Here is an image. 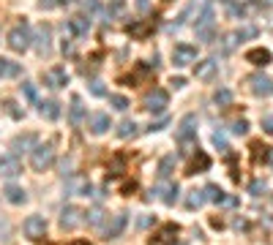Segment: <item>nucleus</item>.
Here are the masks:
<instances>
[{
    "label": "nucleus",
    "instance_id": "1",
    "mask_svg": "<svg viewBox=\"0 0 273 245\" xmlns=\"http://www.w3.org/2000/svg\"><path fill=\"white\" fill-rule=\"evenodd\" d=\"M55 161V145L47 142V145H36V150L30 153V166L36 172H47Z\"/></svg>",
    "mask_w": 273,
    "mask_h": 245
},
{
    "label": "nucleus",
    "instance_id": "2",
    "mask_svg": "<svg viewBox=\"0 0 273 245\" xmlns=\"http://www.w3.org/2000/svg\"><path fill=\"white\" fill-rule=\"evenodd\" d=\"M30 28H28V22H19L17 28H11V33H8V47L14 49V52H25V49L30 47Z\"/></svg>",
    "mask_w": 273,
    "mask_h": 245
},
{
    "label": "nucleus",
    "instance_id": "3",
    "mask_svg": "<svg viewBox=\"0 0 273 245\" xmlns=\"http://www.w3.org/2000/svg\"><path fill=\"white\" fill-rule=\"evenodd\" d=\"M175 139L180 145H189L191 139H197V115H186L178 122V131H175Z\"/></svg>",
    "mask_w": 273,
    "mask_h": 245
},
{
    "label": "nucleus",
    "instance_id": "4",
    "mask_svg": "<svg viewBox=\"0 0 273 245\" xmlns=\"http://www.w3.org/2000/svg\"><path fill=\"white\" fill-rule=\"evenodd\" d=\"M167 104H170V95H167V90H161V88H153L148 95H145V109L153 112V115H161V112L167 109Z\"/></svg>",
    "mask_w": 273,
    "mask_h": 245
},
{
    "label": "nucleus",
    "instance_id": "5",
    "mask_svg": "<svg viewBox=\"0 0 273 245\" xmlns=\"http://www.w3.org/2000/svg\"><path fill=\"white\" fill-rule=\"evenodd\" d=\"M153 196H159L164 204H175V199H178V183H161V185H156V188H150L148 191V202Z\"/></svg>",
    "mask_w": 273,
    "mask_h": 245
},
{
    "label": "nucleus",
    "instance_id": "6",
    "mask_svg": "<svg viewBox=\"0 0 273 245\" xmlns=\"http://www.w3.org/2000/svg\"><path fill=\"white\" fill-rule=\"evenodd\" d=\"M194 60H197V47H191V44H175L172 47V63L178 68L194 63Z\"/></svg>",
    "mask_w": 273,
    "mask_h": 245
},
{
    "label": "nucleus",
    "instance_id": "7",
    "mask_svg": "<svg viewBox=\"0 0 273 245\" xmlns=\"http://www.w3.org/2000/svg\"><path fill=\"white\" fill-rule=\"evenodd\" d=\"M194 76H197V79H202V82L216 79V76H219V63H216V58L200 60V63L194 65Z\"/></svg>",
    "mask_w": 273,
    "mask_h": 245
},
{
    "label": "nucleus",
    "instance_id": "8",
    "mask_svg": "<svg viewBox=\"0 0 273 245\" xmlns=\"http://www.w3.org/2000/svg\"><path fill=\"white\" fill-rule=\"evenodd\" d=\"M246 82H249V90L254 95H262V98H265V95L273 93V82H271V76H265V74H251Z\"/></svg>",
    "mask_w": 273,
    "mask_h": 245
},
{
    "label": "nucleus",
    "instance_id": "9",
    "mask_svg": "<svg viewBox=\"0 0 273 245\" xmlns=\"http://www.w3.org/2000/svg\"><path fill=\"white\" fill-rule=\"evenodd\" d=\"M44 85L49 90H58V88H66L68 85V74H66L63 65H55V68L44 71Z\"/></svg>",
    "mask_w": 273,
    "mask_h": 245
},
{
    "label": "nucleus",
    "instance_id": "10",
    "mask_svg": "<svg viewBox=\"0 0 273 245\" xmlns=\"http://www.w3.org/2000/svg\"><path fill=\"white\" fill-rule=\"evenodd\" d=\"M22 229H25V234H28L30 240H41L44 232H47V221H44L41 215H28L25 223H22Z\"/></svg>",
    "mask_w": 273,
    "mask_h": 245
},
{
    "label": "nucleus",
    "instance_id": "11",
    "mask_svg": "<svg viewBox=\"0 0 273 245\" xmlns=\"http://www.w3.org/2000/svg\"><path fill=\"white\" fill-rule=\"evenodd\" d=\"M82 215H85V213L79 210V207L66 204L63 210H60V226H63V229H77L79 223H82Z\"/></svg>",
    "mask_w": 273,
    "mask_h": 245
},
{
    "label": "nucleus",
    "instance_id": "12",
    "mask_svg": "<svg viewBox=\"0 0 273 245\" xmlns=\"http://www.w3.org/2000/svg\"><path fill=\"white\" fill-rule=\"evenodd\" d=\"M126 221H129V213H118V215L109 218L107 226H104V240H115V237H120V232L126 229Z\"/></svg>",
    "mask_w": 273,
    "mask_h": 245
},
{
    "label": "nucleus",
    "instance_id": "13",
    "mask_svg": "<svg viewBox=\"0 0 273 245\" xmlns=\"http://www.w3.org/2000/svg\"><path fill=\"white\" fill-rule=\"evenodd\" d=\"M19 172H22V163H19V158L14 155V153L0 155V175L3 177H17Z\"/></svg>",
    "mask_w": 273,
    "mask_h": 245
},
{
    "label": "nucleus",
    "instance_id": "14",
    "mask_svg": "<svg viewBox=\"0 0 273 245\" xmlns=\"http://www.w3.org/2000/svg\"><path fill=\"white\" fill-rule=\"evenodd\" d=\"M88 128H90V134L101 136L104 131H109V115L107 112H93L88 117Z\"/></svg>",
    "mask_w": 273,
    "mask_h": 245
},
{
    "label": "nucleus",
    "instance_id": "15",
    "mask_svg": "<svg viewBox=\"0 0 273 245\" xmlns=\"http://www.w3.org/2000/svg\"><path fill=\"white\" fill-rule=\"evenodd\" d=\"M126 33H129L131 38H136V41H145L150 33H153V22H150V19H139V22H131L129 28H126Z\"/></svg>",
    "mask_w": 273,
    "mask_h": 245
},
{
    "label": "nucleus",
    "instance_id": "16",
    "mask_svg": "<svg viewBox=\"0 0 273 245\" xmlns=\"http://www.w3.org/2000/svg\"><path fill=\"white\" fill-rule=\"evenodd\" d=\"M36 49H38V55H49V49H52V30H49V25H38Z\"/></svg>",
    "mask_w": 273,
    "mask_h": 245
},
{
    "label": "nucleus",
    "instance_id": "17",
    "mask_svg": "<svg viewBox=\"0 0 273 245\" xmlns=\"http://www.w3.org/2000/svg\"><path fill=\"white\" fill-rule=\"evenodd\" d=\"M33 150H36V136H33V134L14 136V142H11V153H14V155H19V153H33Z\"/></svg>",
    "mask_w": 273,
    "mask_h": 245
},
{
    "label": "nucleus",
    "instance_id": "18",
    "mask_svg": "<svg viewBox=\"0 0 273 245\" xmlns=\"http://www.w3.org/2000/svg\"><path fill=\"white\" fill-rule=\"evenodd\" d=\"M210 169V158L205 155V153L197 147V155L191 158V163H189V169H186V175H202V172H208Z\"/></svg>",
    "mask_w": 273,
    "mask_h": 245
},
{
    "label": "nucleus",
    "instance_id": "19",
    "mask_svg": "<svg viewBox=\"0 0 273 245\" xmlns=\"http://www.w3.org/2000/svg\"><path fill=\"white\" fill-rule=\"evenodd\" d=\"M66 191H68V196H88V193H90V183L85 180V177H68Z\"/></svg>",
    "mask_w": 273,
    "mask_h": 245
},
{
    "label": "nucleus",
    "instance_id": "20",
    "mask_svg": "<svg viewBox=\"0 0 273 245\" xmlns=\"http://www.w3.org/2000/svg\"><path fill=\"white\" fill-rule=\"evenodd\" d=\"M66 30H68V35H77V38H82V35H88V30H90V19H85V17H71L68 22H66Z\"/></svg>",
    "mask_w": 273,
    "mask_h": 245
},
{
    "label": "nucleus",
    "instance_id": "21",
    "mask_svg": "<svg viewBox=\"0 0 273 245\" xmlns=\"http://www.w3.org/2000/svg\"><path fill=\"white\" fill-rule=\"evenodd\" d=\"M178 232H180L178 223H164V226L156 232V237H150V245H153V243H156V245H159V243H172Z\"/></svg>",
    "mask_w": 273,
    "mask_h": 245
},
{
    "label": "nucleus",
    "instance_id": "22",
    "mask_svg": "<svg viewBox=\"0 0 273 245\" xmlns=\"http://www.w3.org/2000/svg\"><path fill=\"white\" fill-rule=\"evenodd\" d=\"M150 74H153V65H148V63H136V71H134V74L120 76V82H123V85H136V82L142 79V76H150Z\"/></svg>",
    "mask_w": 273,
    "mask_h": 245
},
{
    "label": "nucleus",
    "instance_id": "23",
    "mask_svg": "<svg viewBox=\"0 0 273 245\" xmlns=\"http://www.w3.org/2000/svg\"><path fill=\"white\" fill-rule=\"evenodd\" d=\"M246 60H249L251 65H260V68H265V65L271 63V52H268V49H262V47L249 49V52H246Z\"/></svg>",
    "mask_w": 273,
    "mask_h": 245
},
{
    "label": "nucleus",
    "instance_id": "24",
    "mask_svg": "<svg viewBox=\"0 0 273 245\" xmlns=\"http://www.w3.org/2000/svg\"><path fill=\"white\" fill-rule=\"evenodd\" d=\"M68 120L71 125H79L85 120V106H82V98L79 95H71V106H68Z\"/></svg>",
    "mask_w": 273,
    "mask_h": 245
},
{
    "label": "nucleus",
    "instance_id": "25",
    "mask_svg": "<svg viewBox=\"0 0 273 245\" xmlns=\"http://www.w3.org/2000/svg\"><path fill=\"white\" fill-rule=\"evenodd\" d=\"M3 196H6V202H11V204H25L28 202V193H25L19 185H14V183H8V185L3 188Z\"/></svg>",
    "mask_w": 273,
    "mask_h": 245
},
{
    "label": "nucleus",
    "instance_id": "26",
    "mask_svg": "<svg viewBox=\"0 0 273 245\" xmlns=\"http://www.w3.org/2000/svg\"><path fill=\"white\" fill-rule=\"evenodd\" d=\"M38 112H41V117H47V120H58L60 117V104L55 98L41 101V104H38Z\"/></svg>",
    "mask_w": 273,
    "mask_h": 245
},
{
    "label": "nucleus",
    "instance_id": "27",
    "mask_svg": "<svg viewBox=\"0 0 273 245\" xmlns=\"http://www.w3.org/2000/svg\"><path fill=\"white\" fill-rule=\"evenodd\" d=\"M19 74H22V65L14 63V60L0 58V79H6V76H19Z\"/></svg>",
    "mask_w": 273,
    "mask_h": 245
},
{
    "label": "nucleus",
    "instance_id": "28",
    "mask_svg": "<svg viewBox=\"0 0 273 245\" xmlns=\"http://www.w3.org/2000/svg\"><path fill=\"white\" fill-rule=\"evenodd\" d=\"M205 202H208V193L205 191H191L189 196H186V207H189V210H200Z\"/></svg>",
    "mask_w": 273,
    "mask_h": 245
},
{
    "label": "nucleus",
    "instance_id": "29",
    "mask_svg": "<svg viewBox=\"0 0 273 245\" xmlns=\"http://www.w3.org/2000/svg\"><path fill=\"white\" fill-rule=\"evenodd\" d=\"M205 193H208V202H216V204H227V193L221 191L216 183H210L208 188H205Z\"/></svg>",
    "mask_w": 273,
    "mask_h": 245
},
{
    "label": "nucleus",
    "instance_id": "30",
    "mask_svg": "<svg viewBox=\"0 0 273 245\" xmlns=\"http://www.w3.org/2000/svg\"><path fill=\"white\" fill-rule=\"evenodd\" d=\"M268 150H271V147H268V145H262V142H251V161H254V163L265 161V158L271 155Z\"/></svg>",
    "mask_w": 273,
    "mask_h": 245
},
{
    "label": "nucleus",
    "instance_id": "31",
    "mask_svg": "<svg viewBox=\"0 0 273 245\" xmlns=\"http://www.w3.org/2000/svg\"><path fill=\"white\" fill-rule=\"evenodd\" d=\"M172 169H175V155H164V158H161V163H159V177H161V180H167V177L172 175Z\"/></svg>",
    "mask_w": 273,
    "mask_h": 245
},
{
    "label": "nucleus",
    "instance_id": "32",
    "mask_svg": "<svg viewBox=\"0 0 273 245\" xmlns=\"http://www.w3.org/2000/svg\"><path fill=\"white\" fill-rule=\"evenodd\" d=\"M118 136L120 139H129V136H136V122L134 120H123L118 125Z\"/></svg>",
    "mask_w": 273,
    "mask_h": 245
},
{
    "label": "nucleus",
    "instance_id": "33",
    "mask_svg": "<svg viewBox=\"0 0 273 245\" xmlns=\"http://www.w3.org/2000/svg\"><path fill=\"white\" fill-rule=\"evenodd\" d=\"M213 104H216V106H230V104H232V93H230L227 88H219V90L213 93Z\"/></svg>",
    "mask_w": 273,
    "mask_h": 245
},
{
    "label": "nucleus",
    "instance_id": "34",
    "mask_svg": "<svg viewBox=\"0 0 273 245\" xmlns=\"http://www.w3.org/2000/svg\"><path fill=\"white\" fill-rule=\"evenodd\" d=\"M197 30V38L200 41H213L216 38V25H200V28H194Z\"/></svg>",
    "mask_w": 273,
    "mask_h": 245
},
{
    "label": "nucleus",
    "instance_id": "35",
    "mask_svg": "<svg viewBox=\"0 0 273 245\" xmlns=\"http://www.w3.org/2000/svg\"><path fill=\"white\" fill-rule=\"evenodd\" d=\"M109 104H112V109H118V112L129 109V98H126V95H109Z\"/></svg>",
    "mask_w": 273,
    "mask_h": 245
},
{
    "label": "nucleus",
    "instance_id": "36",
    "mask_svg": "<svg viewBox=\"0 0 273 245\" xmlns=\"http://www.w3.org/2000/svg\"><path fill=\"white\" fill-rule=\"evenodd\" d=\"M22 93H25V98H28L30 104H36L38 101V93H36V88H33L30 82H22Z\"/></svg>",
    "mask_w": 273,
    "mask_h": 245
},
{
    "label": "nucleus",
    "instance_id": "37",
    "mask_svg": "<svg viewBox=\"0 0 273 245\" xmlns=\"http://www.w3.org/2000/svg\"><path fill=\"white\" fill-rule=\"evenodd\" d=\"M101 218H104V213H101L99 207H93V210H90L88 215H85V221H88L90 226H99V223H101Z\"/></svg>",
    "mask_w": 273,
    "mask_h": 245
},
{
    "label": "nucleus",
    "instance_id": "38",
    "mask_svg": "<svg viewBox=\"0 0 273 245\" xmlns=\"http://www.w3.org/2000/svg\"><path fill=\"white\" fill-rule=\"evenodd\" d=\"M88 88H90V93L99 95V98H101V95H107V88H104V82H101V79H93Z\"/></svg>",
    "mask_w": 273,
    "mask_h": 245
},
{
    "label": "nucleus",
    "instance_id": "39",
    "mask_svg": "<svg viewBox=\"0 0 273 245\" xmlns=\"http://www.w3.org/2000/svg\"><path fill=\"white\" fill-rule=\"evenodd\" d=\"M210 139H213V145L219 147L221 153H230V147H227V139H224V134H221V131H216V134L210 136Z\"/></svg>",
    "mask_w": 273,
    "mask_h": 245
},
{
    "label": "nucleus",
    "instance_id": "40",
    "mask_svg": "<svg viewBox=\"0 0 273 245\" xmlns=\"http://www.w3.org/2000/svg\"><path fill=\"white\" fill-rule=\"evenodd\" d=\"M235 44H238V35H235V33L224 35V44H221V52H232V49H235Z\"/></svg>",
    "mask_w": 273,
    "mask_h": 245
},
{
    "label": "nucleus",
    "instance_id": "41",
    "mask_svg": "<svg viewBox=\"0 0 273 245\" xmlns=\"http://www.w3.org/2000/svg\"><path fill=\"white\" fill-rule=\"evenodd\" d=\"M246 131H249V122H246V120H235V122H232V134H235V136H243Z\"/></svg>",
    "mask_w": 273,
    "mask_h": 245
},
{
    "label": "nucleus",
    "instance_id": "42",
    "mask_svg": "<svg viewBox=\"0 0 273 245\" xmlns=\"http://www.w3.org/2000/svg\"><path fill=\"white\" fill-rule=\"evenodd\" d=\"M120 11H123V0H115L112 6H107V22L115 17V14H120Z\"/></svg>",
    "mask_w": 273,
    "mask_h": 245
},
{
    "label": "nucleus",
    "instance_id": "43",
    "mask_svg": "<svg viewBox=\"0 0 273 245\" xmlns=\"http://www.w3.org/2000/svg\"><path fill=\"white\" fill-rule=\"evenodd\" d=\"M249 193H251V196H262V193H265V183H262V180H254V183L249 185Z\"/></svg>",
    "mask_w": 273,
    "mask_h": 245
},
{
    "label": "nucleus",
    "instance_id": "44",
    "mask_svg": "<svg viewBox=\"0 0 273 245\" xmlns=\"http://www.w3.org/2000/svg\"><path fill=\"white\" fill-rule=\"evenodd\" d=\"M8 234H11V223L6 218H0V240H8Z\"/></svg>",
    "mask_w": 273,
    "mask_h": 245
},
{
    "label": "nucleus",
    "instance_id": "45",
    "mask_svg": "<svg viewBox=\"0 0 273 245\" xmlns=\"http://www.w3.org/2000/svg\"><path fill=\"white\" fill-rule=\"evenodd\" d=\"M82 8H85L88 14H96L101 6H99V0H82Z\"/></svg>",
    "mask_w": 273,
    "mask_h": 245
},
{
    "label": "nucleus",
    "instance_id": "46",
    "mask_svg": "<svg viewBox=\"0 0 273 245\" xmlns=\"http://www.w3.org/2000/svg\"><path fill=\"white\" fill-rule=\"evenodd\" d=\"M262 131L273 136V115H265V117H262Z\"/></svg>",
    "mask_w": 273,
    "mask_h": 245
},
{
    "label": "nucleus",
    "instance_id": "47",
    "mask_svg": "<svg viewBox=\"0 0 273 245\" xmlns=\"http://www.w3.org/2000/svg\"><path fill=\"white\" fill-rule=\"evenodd\" d=\"M3 106H6V112H8V115H11V117H22V112H19V109H14V106H17V104H14V101H6V104H3Z\"/></svg>",
    "mask_w": 273,
    "mask_h": 245
},
{
    "label": "nucleus",
    "instance_id": "48",
    "mask_svg": "<svg viewBox=\"0 0 273 245\" xmlns=\"http://www.w3.org/2000/svg\"><path fill=\"white\" fill-rule=\"evenodd\" d=\"M167 122H170V120H167V117H161V120H156V122H150V134H153V131H161V128H164V125H167Z\"/></svg>",
    "mask_w": 273,
    "mask_h": 245
},
{
    "label": "nucleus",
    "instance_id": "49",
    "mask_svg": "<svg viewBox=\"0 0 273 245\" xmlns=\"http://www.w3.org/2000/svg\"><path fill=\"white\" fill-rule=\"evenodd\" d=\"M120 169H123V158H115V161H112V172H109V175H120Z\"/></svg>",
    "mask_w": 273,
    "mask_h": 245
},
{
    "label": "nucleus",
    "instance_id": "50",
    "mask_svg": "<svg viewBox=\"0 0 273 245\" xmlns=\"http://www.w3.org/2000/svg\"><path fill=\"white\" fill-rule=\"evenodd\" d=\"M170 85H172L175 90H180V88H186V79H183V76H172V79H170Z\"/></svg>",
    "mask_w": 273,
    "mask_h": 245
},
{
    "label": "nucleus",
    "instance_id": "51",
    "mask_svg": "<svg viewBox=\"0 0 273 245\" xmlns=\"http://www.w3.org/2000/svg\"><path fill=\"white\" fill-rule=\"evenodd\" d=\"M60 169H63V172H60L63 177H71V161H63V163H60Z\"/></svg>",
    "mask_w": 273,
    "mask_h": 245
},
{
    "label": "nucleus",
    "instance_id": "52",
    "mask_svg": "<svg viewBox=\"0 0 273 245\" xmlns=\"http://www.w3.org/2000/svg\"><path fill=\"white\" fill-rule=\"evenodd\" d=\"M134 191H136V183H134V180H131V183H126V185H123V196H131Z\"/></svg>",
    "mask_w": 273,
    "mask_h": 245
},
{
    "label": "nucleus",
    "instance_id": "53",
    "mask_svg": "<svg viewBox=\"0 0 273 245\" xmlns=\"http://www.w3.org/2000/svg\"><path fill=\"white\" fill-rule=\"evenodd\" d=\"M38 6H41V8H52V6H58V0H38Z\"/></svg>",
    "mask_w": 273,
    "mask_h": 245
},
{
    "label": "nucleus",
    "instance_id": "54",
    "mask_svg": "<svg viewBox=\"0 0 273 245\" xmlns=\"http://www.w3.org/2000/svg\"><path fill=\"white\" fill-rule=\"evenodd\" d=\"M74 52V44L71 41H63V55H71Z\"/></svg>",
    "mask_w": 273,
    "mask_h": 245
},
{
    "label": "nucleus",
    "instance_id": "55",
    "mask_svg": "<svg viewBox=\"0 0 273 245\" xmlns=\"http://www.w3.org/2000/svg\"><path fill=\"white\" fill-rule=\"evenodd\" d=\"M230 11H232V17H238V14H240V17H243V14H246V8H243V6H232Z\"/></svg>",
    "mask_w": 273,
    "mask_h": 245
},
{
    "label": "nucleus",
    "instance_id": "56",
    "mask_svg": "<svg viewBox=\"0 0 273 245\" xmlns=\"http://www.w3.org/2000/svg\"><path fill=\"white\" fill-rule=\"evenodd\" d=\"M136 8H139V11H148L150 3H148V0H136Z\"/></svg>",
    "mask_w": 273,
    "mask_h": 245
},
{
    "label": "nucleus",
    "instance_id": "57",
    "mask_svg": "<svg viewBox=\"0 0 273 245\" xmlns=\"http://www.w3.org/2000/svg\"><path fill=\"white\" fill-rule=\"evenodd\" d=\"M150 223H153V218H150V215H145V218H139V226H150Z\"/></svg>",
    "mask_w": 273,
    "mask_h": 245
},
{
    "label": "nucleus",
    "instance_id": "58",
    "mask_svg": "<svg viewBox=\"0 0 273 245\" xmlns=\"http://www.w3.org/2000/svg\"><path fill=\"white\" fill-rule=\"evenodd\" d=\"M60 6H71V3H77V0H58Z\"/></svg>",
    "mask_w": 273,
    "mask_h": 245
},
{
    "label": "nucleus",
    "instance_id": "59",
    "mask_svg": "<svg viewBox=\"0 0 273 245\" xmlns=\"http://www.w3.org/2000/svg\"><path fill=\"white\" fill-rule=\"evenodd\" d=\"M71 245H90V243H88V240H74Z\"/></svg>",
    "mask_w": 273,
    "mask_h": 245
},
{
    "label": "nucleus",
    "instance_id": "60",
    "mask_svg": "<svg viewBox=\"0 0 273 245\" xmlns=\"http://www.w3.org/2000/svg\"><path fill=\"white\" fill-rule=\"evenodd\" d=\"M219 3H230V6H232V0H219Z\"/></svg>",
    "mask_w": 273,
    "mask_h": 245
},
{
    "label": "nucleus",
    "instance_id": "61",
    "mask_svg": "<svg viewBox=\"0 0 273 245\" xmlns=\"http://www.w3.org/2000/svg\"><path fill=\"white\" fill-rule=\"evenodd\" d=\"M265 3H268V6H273V0H265Z\"/></svg>",
    "mask_w": 273,
    "mask_h": 245
},
{
    "label": "nucleus",
    "instance_id": "62",
    "mask_svg": "<svg viewBox=\"0 0 273 245\" xmlns=\"http://www.w3.org/2000/svg\"><path fill=\"white\" fill-rule=\"evenodd\" d=\"M271 163H273V153H271Z\"/></svg>",
    "mask_w": 273,
    "mask_h": 245
}]
</instances>
